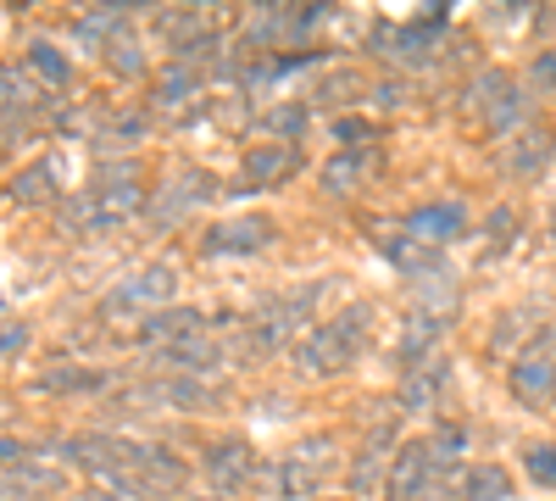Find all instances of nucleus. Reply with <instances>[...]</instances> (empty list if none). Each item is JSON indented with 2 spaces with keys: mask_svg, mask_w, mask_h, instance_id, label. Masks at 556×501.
Returning a JSON list of instances; mask_svg holds the SVG:
<instances>
[{
  "mask_svg": "<svg viewBox=\"0 0 556 501\" xmlns=\"http://www.w3.org/2000/svg\"><path fill=\"white\" fill-rule=\"evenodd\" d=\"M362 329H367V312L356 306V312H340L334 324H323V329H312L301 346H295V362L306 374H340L345 362L356 356V340H362Z\"/></svg>",
  "mask_w": 556,
  "mask_h": 501,
  "instance_id": "f257e3e1",
  "label": "nucleus"
},
{
  "mask_svg": "<svg viewBox=\"0 0 556 501\" xmlns=\"http://www.w3.org/2000/svg\"><path fill=\"white\" fill-rule=\"evenodd\" d=\"M139 206H146L139 185H101L96 196H78L67 206V223L73 229H117V223H128Z\"/></svg>",
  "mask_w": 556,
  "mask_h": 501,
  "instance_id": "f03ea898",
  "label": "nucleus"
},
{
  "mask_svg": "<svg viewBox=\"0 0 556 501\" xmlns=\"http://www.w3.org/2000/svg\"><path fill=\"white\" fill-rule=\"evenodd\" d=\"M434 485H440L434 446H401V458L390 468V501H429Z\"/></svg>",
  "mask_w": 556,
  "mask_h": 501,
  "instance_id": "7ed1b4c3",
  "label": "nucleus"
},
{
  "mask_svg": "<svg viewBox=\"0 0 556 501\" xmlns=\"http://www.w3.org/2000/svg\"><path fill=\"white\" fill-rule=\"evenodd\" d=\"M323 468H329V440H306V446H295L290 458L278 463V496H285V501L312 496L317 479H323Z\"/></svg>",
  "mask_w": 556,
  "mask_h": 501,
  "instance_id": "20e7f679",
  "label": "nucleus"
},
{
  "mask_svg": "<svg viewBox=\"0 0 556 501\" xmlns=\"http://www.w3.org/2000/svg\"><path fill=\"white\" fill-rule=\"evenodd\" d=\"M462 223H468V212H462L456 201H434V206H417L406 223H401V235H412L417 246H445V240H456L462 235Z\"/></svg>",
  "mask_w": 556,
  "mask_h": 501,
  "instance_id": "39448f33",
  "label": "nucleus"
},
{
  "mask_svg": "<svg viewBox=\"0 0 556 501\" xmlns=\"http://www.w3.org/2000/svg\"><path fill=\"white\" fill-rule=\"evenodd\" d=\"M178 290V273L173 267H146V273H128V279L106 296V306H156Z\"/></svg>",
  "mask_w": 556,
  "mask_h": 501,
  "instance_id": "423d86ee",
  "label": "nucleus"
},
{
  "mask_svg": "<svg viewBox=\"0 0 556 501\" xmlns=\"http://www.w3.org/2000/svg\"><path fill=\"white\" fill-rule=\"evenodd\" d=\"M551 390H556V362L545 351H523L513 362V396L518 401H545Z\"/></svg>",
  "mask_w": 556,
  "mask_h": 501,
  "instance_id": "0eeeda50",
  "label": "nucleus"
},
{
  "mask_svg": "<svg viewBox=\"0 0 556 501\" xmlns=\"http://www.w3.org/2000/svg\"><path fill=\"white\" fill-rule=\"evenodd\" d=\"M451 490L462 496V501H506V490H513V479H506V468H462V474H451Z\"/></svg>",
  "mask_w": 556,
  "mask_h": 501,
  "instance_id": "6e6552de",
  "label": "nucleus"
},
{
  "mask_svg": "<svg viewBox=\"0 0 556 501\" xmlns=\"http://www.w3.org/2000/svg\"><path fill=\"white\" fill-rule=\"evenodd\" d=\"M445 379H451V368H445V362H429L424 374H412V379L401 385V406H406V413H429V406H434V396L445 390Z\"/></svg>",
  "mask_w": 556,
  "mask_h": 501,
  "instance_id": "1a4fd4ad",
  "label": "nucleus"
},
{
  "mask_svg": "<svg viewBox=\"0 0 556 501\" xmlns=\"http://www.w3.org/2000/svg\"><path fill=\"white\" fill-rule=\"evenodd\" d=\"M206 196H212L206 178H173V185L156 196V206H151V212H156V223H167L173 212H190V206H195V201H206Z\"/></svg>",
  "mask_w": 556,
  "mask_h": 501,
  "instance_id": "9d476101",
  "label": "nucleus"
},
{
  "mask_svg": "<svg viewBox=\"0 0 556 501\" xmlns=\"http://www.w3.org/2000/svg\"><path fill=\"white\" fill-rule=\"evenodd\" d=\"M267 223H256V217H240V223H228V229H217L212 235V251H262L267 246Z\"/></svg>",
  "mask_w": 556,
  "mask_h": 501,
  "instance_id": "9b49d317",
  "label": "nucleus"
},
{
  "mask_svg": "<svg viewBox=\"0 0 556 501\" xmlns=\"http://www.w3.org/2000/svg\"><path fill=\"white\" fill-rule=\"evenodd\" d=\"M206 468H212V479H223V485H240L256 463H251L245 446H212V451H206Z\"/></svg>",
  "mask_w": 556,
  "mask_h": 501,
  "instance_id": "f8f14e48",
  "label": "nucleus"
},
{
  "mask_svg": "<svg viewBox=\"0 0 556 501\" xmlns=\"http://www.w3.org/2000/svg\"><path fill=\"white\" fill-rule=\"evenodd\" d=\"M167 362H173V368H212V362H217V346L195 329V335H184V340H173L167 351H162Z\"/></svg>",
  "mask_w": 556,
  "mask_h": 501,
  "instance_id": "ddd939ff",
  "label": "nucleus"
},
{
  "mask_svg": "<svg viewBox=\"0 0 556 501\" xmlns=\"http://www.w3.org/2000/svg\"><path fill=\"white\" fill-rule=\"evenodd\" d=\"M445 335V317L434 312H412V324H406V340H401V356H417V351H429L434 340Z\"/></svg>",
  "mask_w": 556,
  "mask_h": 501,
  "instance_id": "4468645a",
  "label": "nucleus"
},
{
  "mask_svg": "<svg viewBox=\"0 0 556 501\" xmlns=\"http://www.w3.org/2000/svg\"><path fill=\"white\" fill-rule=\"evenodd\" d=\"M523 468H529L534 485H551L556 490V446H529L523 451Z\"/></svg>",
  "mask_w": 556,
  "mask_h": 501,
  "instance_id": "2eb2a0df",
  "label": "nucleus"
},
{
  "mask_svg": "<svg viewBox=\"0 0 556 501\" xmlns=\"http://www.w3.org/2000/svg\"><path fill=\"white\" fill-rule=\"evenodd\" d=\"M290 151L285 146H273V151H251V178H278V173H290Z\"/></svg>",
  "mask_w": 556,
  "mask_h": 501,
  "instance_id": "dca6fc26",
  "label": "nucleus"
},
{
  "mask_svg": "<svg viewBox=\"0 0 556 501\" xmlns=\"http://www.w3.org/2000/svg\"><path fill=\"white\" fill-rule=\"evenodd\" d=\"M34 67H39L45 78H51V84H62V78H67V62L51 51V45H34Z\"/></svg>",
  "mask_w": 556,
  "mask_h": 501,
  "instance_id": "f3484780",
  "label": "nucleus"
},
{
  "mask_svg": "<svg viewBox=\"0 0 556 501\" xmlns=\"http://www.w3.org/2000/svg\"><path fill=\"white\" fill-rule=\"evenodd\" d=\"M362 173V162H351V156H340V162H329L323 167V178H329V190H351V178Z\"/></svg>",
  "mask_w": 556,
  "mask_h": 501,
  "instance_id": "a211bd4d",
  "label": "nucleus"
},
{
  "mask_svg": "<svg viewBox=\"0 0 556 501\" xmlns=\"http://www.w3.org/2000/svg\"><path fill=\"white\" fill-rule=\"evenodd\" d=\"M545 151H551V146H545V134H534V146H523V151H518V173L540 167V162H545Z\"/></svg>",
  "mask_w": 556,
  "mask_h": 501,
  "instance_id": "6ab92c4d",
  "label": "nucleus"
},
{
  "mask_svg": "<svg viewBox=\"0 0 556 501\" xmlns=\"http://www.w3.org/2000/svg\"><path fill=\"white\" fill-rule=\"evenodd\" d=\"M534 78H540L545 89H556V51H545V57L534 62Z\"/></svg>",
  "mask_w": 556,
  "mask_h": 501,
  "instance_id": "aec40b11",
  "label": "nucleus"
},
{
  "mask_svg": "<svg viewBox=\"0 0 556 501\" xmlns=\"http://www.w3.org/2000/svg\"><path fill=\"white\" fill-rule=\"evenodd\" d=\"M195 501H228V496H223V490H217V496H195Z\"/></svg>",
  "mask_w": 556,
  "mask_h": 501,
  "instance_id": "412c9836",
  "label": "nucleus"
},
{
  "mask_svg": "<svg viewBox=\"0 0 556 501\" xmlns=\"http://www.w3.org/2000/svg\"><path fill=\"white\" fill-rule=\"evenodd\" d=\"M551 223H556V212H551Z\"/></svg>",
  "mask_w": 556,
  "mask_h": 501,
  "instance_id": "4be33fe9",
  "label": "nucleus"
},
{
  "mask_svg": "<svg viewBox=\"0 0 556 501\" xmlns=\"http://www.w3.org/2000/svg\"><path fill=\"white\" fill-rule=\"evenodd\" d=\"M0 490H7V485H0Z\"/></svg>",
  "mask_w": 556,
  "mask_h": 501,
  "instance_id": "5701e85b",
  "label": "nucleus"
}]
</instances>
